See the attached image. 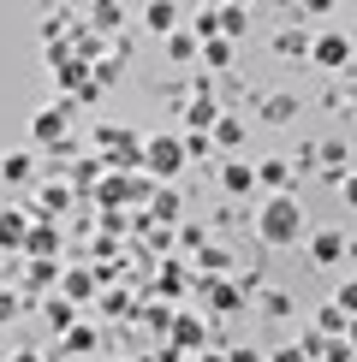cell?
<instances>
[{
	"label": "cell",
	"mask_w": 357,
	"mask_h": 362,
	"mask_svg": "<svg viewBox=\"0 0 357 362\" xmlns=\"http://www.w3.org/2000/svg\"><path fill=\"white\" fill-rule=\"evenodd\" d=\"M304 12H334V0H298Z\"/></svg>",
	"instance_id": "7bdbcfd3"
},
{
	"label": "cell",
	"mask_w": 357,
	"mask_h": 362,
	"mask_svg": "<svg viewBox=\"0 0 357 362\" xmlns=\"http://www.w3.org/2000/svg\"><path fill=\"white\" fill-rule=\"evenodd\" d=\"M60 351H96V327H78V321H72V327H66V344H60Z\"/></svg>",
	"instance_id": "484cf974"
},
{
	"label": "cell",
	"mask_w": 357,
	"mask_h": 362,
	"mask_svg": "<svg viewBox=\"0 0 357 362\" xmlns=\"http://www.w3.org/2000/svg\"><path fill=\"white\" fill-rule=\"evenodd\" d=\"M310 59H316V66H327V71H339V66L351 59V42L339 36V30H327V36L310 42Z\"/></svg>",
	"instance_id": "277c9868"
},
{
	"label": "cell",
	"mask_w": 357,
	"mask_h": 362,
	"mask_svg": "<svg viewBox=\"0 0 357 362\" xmlns=\"http://www.w3.org/2000/svg\"><path fill=\"white\" fill-rule=\"evenodd\" d=\"M89 24L96 30H119V0H89Z\"/></svg>",
	"instance_id": "7402d4cb"
},
{
	"label": "cell",
	"mask_w": 357,
	"mask_h": 362,
	"mask_svg": "<svg viewBox=\"0 0 357 362\" xmlns=\"http://www.w3.org/2000/svg\"><path fill=\"white\" fill-rule=\"evenodd\" d=\"M12 362H42V356L36 351H12Z\"/></svg>",
	"instance_id": "f6af8a7d"
},
{
	"label": "cell",
	"mask_w": 357,
	"mask_h": 362,
	"mask_svg": "<svg viewBox=\"0 0 357 362\" xmlns=\"http://www.w3.org/2000/svg\"><path fill=\"white\" fill-rule=\"evenodd\" d=\"M227 6H250V0H227Z\"/></svg>",
	"instance_id": "bcb514c9"
},
{
	"label": "cell",
	"mask_w": 357,
	"mask_h": 362,
	"mask_svg": "<svg viewBox=\"0 0 357 362\" xmlns=\"http://www.w3.org/2000/svg\"><path fill=\"white\" fill-rule=\"evenodd\" d=\"M203 42L191 36V30H167V59H197Z\"/></svg>",
	"instance_id": "d6986e66"
},
{
	"label": "cell",
	"mask_w": 357,
	"mask_h": 362,
	"mask_svg": "<svg viewBox=\"0 0 357 362\" xmlns=\"http://www.w3.org/2000/svg\"><path fill=\"white\" fill-rule=\"evenodd\" d=\"M197 267L203 274H227V250L220 244H197Z\"/></svg>",
	"instance_id": "d4e9b609"
},
{
	"label": "cell",
	"mask_w": 357,
	"mask_h": 362,
	"mask_svg": "<svg viewBox=\"0 0 357 362\" xmlns=\"http://www.w3.org/2000/svg\"><path fill=\"white\" fill-rule=\"evenodd\" d=\"M24 232H30V220L18 208H0V250H24Z\"/></svg>",
	"instance_id": "30bf717a"
},
{
	"label": "cell",
	"mask_w": 357,
	"mask_h": 362,
	"mask_svg": "<svg viewBox=\"0 0 357 362\" xmlns=\"http://www.w3.org/2000/svg\"><path fill=\"white\" fill-rule=\"evenodd\" d=\"M339 196H346V208H357V173H339Z\"/></svg>",
	"instance_id": "74e56055"
},
{
	"label": "cell",
	"mask_w": 357,
	"mask_h": 362,
	"mask_svg": "<svg viewBox=\"0 0 357 362\" xmlns=\"http://www.w3.org/2000/svg\"><path fill=\"white\" fill-rule=\"evenodd\" d=\"M185 119H191V131H208V125H215V119H220L215 95H208V83L197 89V101H191V107H185Z\"/></svg>",
	"instance_id": "7c38bea8"
},
{
	"label": "cell",
	"mask_w": 357,
	"mask_h": 362,
	"mask_svg": "<svg viewBox=\"0 0 357 362\" xmlns=\"http://www.w3.org/2000/svg\"><path fill=\"white\" fill-rule=\"evenodd\" d=\"M322 167L339 178V167H346V148H339V143H322Z\"/></svg>",
	"instance_id": "d6a6232c"
},
{
	"label": "cell",
	"mask_w": 357,
	"mask_h": 362,
	"mask_svg": "<svg viewBox=\"0 0 357 362\" xmlns=\"http://www.w3.org/2000/svg\"><path fill=\"white\" fill-rule=\"evenodd\" d=\"M220 190H232V196H244V190H256V173H250L244 160H227V167H220Z\"/></svg>",
	"instance_id": "4fadbf2b"
},
{
	"label": "cell",
	"mask_w": 357,
	"mask_h": 362,
	"mask_svg": "<svg viewBox=\"0 0 357 362\" xmlns=\"http://www.w3.org/2000/svg\"><path fill=\"white\" fill-rule=\"evenodd\" d=\"M60 285H66V291H60V297H72V303H84V297H89V291H96V279H89V274H84V267H72V274H66V279H60Z\"/></svg>",
	"instance_id": "44dd1931"
},
{
	"label": "cell",
	"mask_w": 357,
	"mask_h": 362,
	"mask_svg": "<svg viewBox=\"0 0 357 362\" xmlns=\"http://www.w3.org/2000/svg\"><path fill=\"white\" fill-rule=\"evenodd\" d=\"M256 173V185H268V190H286V160H262V167H250Z\"/></svg>",
	"instance_id": "cb8c5ba5"
},
{
	"label": "cell",
	"mask_w": 357,
	"mask_h": 362,
	"mask_svg": "<svg viewBox=\"0 0 357 362\" xmlns=\"http://www.w3.org/2000/svg\"><path fill=\"white\" fill-rule=\"evenodd\" d=\"M208 143L215 148H238L244 143V119H215V125H208Z\"/></svg>",
	"instance_id": "2e32d148"
},
{
	"label": "cell",
	"mask_w": 357,
	"mask_h": 362,
	"mask_svg": "<svg viewBox=\"0 0 357 362\" xmlns=\"http://www.w3.org/2000/svg\"><path fill=\"white\" fill-rule=\"evenodd\" d=\"M208 148H215V143H208V131H191V137H185V160H203Z\"/></svg>",
	"instance_id": "1f68e13d"
},
{
	"label": "cell",
	"mask_w": 357,
	"mask_h": 362,
	"mask_svg": "<svg viewBox=\"0 0 357 362\" xmlns=\"http://www.w3.org/2000/svg\"><path fill=\"white\" fill-rule=\"evenodd\" d=\"M208 6H227V0H208Z\"/></svg>",
	"instance_id": "7dc6e473"
},
{
	"label": "cell",
	"mask_w": 357,
	"mask_h": 362,
	"mask_svg": "<svg viewBox=\"0 0 357 362\" xmlns=\"http://www.w3.org/2000/svg\"><path fill=\"white\" fill-rule=\"evenodd\" d=\"M0 178H6V185H30V178H36V160L30 155H6L0 160Z\"/></svg>",
	"instance_id": "e0dca14e"
},
{
	"label": "cell",
	"mask_w": 357,
	"mask_h": 362,
	"mask_svg": "<svg viewBox=\"0 0 357 362\" xmlns=\"http://www.w3.org/2000/svg\"><path fill=\"white\" fill-rule=\"evenodd\" d=\"M334 303L346 309V315H357V279H351V285H339V291H334Z\"/></svg>",
	"instance_id": "8d00e7d4"
},
{
	"label": "cell",
	"mask_w": 357,
	"mask_h": 362,
	"mask_svg": "<svg viewBox=\"0 0 357 362\" xmlns=\"http://www.w3.org/2000/svg\"><path fill=\"white\" fill-rule=\"evenodd\" d=\"M178 214H185V202H178V190H167V185H155V196H149V220L173 226Z\"/></svg>",
	"instance_id": "9c48e42d"
},
{
	"label": "cell",
	"mask_w": 357,
	"mask_h": 362,
	"mask_svg": "<svg viewBox=\"0 0 357 362\" xmlns=\"http://www.w3.org/2000/svg\"><path fill=\"white\" fill-rule=\"evenodd\" d=\"M143 327H155V333H167V327H173V315L161 309V303H149V309H143Z\"/></svg>",
	"instance_id": "836d02e7"
},
{
	"label": "cell",
	"mask_w": 357,
	"mask_h": 362,
	"mask_svg": "<svg viewBox=\"0 0 357 362\" xmlns=\"http://www.w3.org/2000/svg\"><path fill=\"white\" fill-rule=\"evenodd\" d=\"M96 202H101V208H119V202H131V178L108 173V178H101V185H96Z\"/></svg>",
	"instance_id": "9a60e30c"
},
{
	"label": "cell",
	"mask_w": 357,
	"mask_h": 362,
	"mask_svg": "<svg viewBox=\"0 0 357 362\" xmlns=\"http://www.w3.org/2000/svg\"><path fill=\"white\" fill-rule=\"evenodd\" d=\"M155 291H161V297H173V291H178V267H173V262L161 267V279H155Z\"/></svg>",
	"instance_id": "d590c367"
},
{
	"label": "cell",
	"mask_w": 357,
	"mask_h": 362,
	"mask_svg": "<svg viewBox=\"0 0 357 362\" xmlns=\"http://www.w3.org/2000/svg\"><path fill=\"white\" fill-rule=\"evenodd\" d=\"M346 344H351V351H357V315H351V321H346Z\"/></svg>",
	"instance_id": "ee69618b"
},
{
	"label": "cell",
	"mask_w": 357,
	"mask_h": 362,
	"mask_svg": "<svg viewBox=\"0 0 357 362\" xmlns=\"http://www.w3.org/2000/svg\"><path fill=\"white\" fill-rule=\"evenodd\" d=\"M203 303H208V309H220V315H232V309H244V291H238L232 279L208 274V279H203Z\"/></svg>",
	"instance_id": "8992f818"
},
{
	"label": "cell",
	"mask_w": 357,
	"mask_h": 362,
	"mask_svg": "<svg viewBox=\"0 0 357 362\" xmlns=\"http://www.w3.org/2000/svg\"><path fill=\"white\" fill-rule=\"evenodd\" d=\"M197 54H203V59H208L215 71H227V66H232V36H208Z\"/></svg>",
	"instance_id": "ac0fdd59"
},
{
	"label": "cell",
	"mask_w": 357,
	"mask_h": 362,
	"mask_svg": "<svg viewBox=\"0 0 357 362\" xmlns=\"http://www.w3.org/2000/svg\"><path fill=\"white\" fill-rule=\"evenodd\" d=\"M351 113H357V101H351Z\"/></svg>",
	"instance_id": "c3c4849f"
},
{
	"label": "cell",
	"mask_w": 357,
	"mask_h": 362,
	"mask_svg": "<svg viewBox=\"0 0 357 362\" xmlns=\"http://www.w3.org/2000/svg\"><path fill=\"white\" fill-rule=\"evenodd\" d=\"M227 362H262L256 351H244V344H238V351H227Z\"/></svg>",
	"instance_id": "b9f144b4"
},
{
	"label": "cell",
	"mask_w": 357,
	"mask_h": 362,
	"mask_svg": "<svg viewBox=\"0 0 357 362\" xmlns=\"http://www.w3.org/2000/svg\"><path fill=\"white\" fill-rule=\"evenodd\" d=\"M96 143H101V155H108L119 173H125V167H143V148H137V137H131L125 125H101Z\"/></svg>",
	"instance_id": "3957f363"
},
{
	"label": "cell",
	"mask_w": 357,
	"mask_h": 362,
	"mask_svg": "<svg viewBox=\"0 0 357 362\" xmlns=\"http://www.w3.org/2000/svg\"><path fill=\"white\" fill-rule=\"evenodd\" d=\"M191 36H197V42L220 36V12H215V6H208V12H197V24H191Z\"/></svg>",
	"instance_id": "f1b7e54d"
},
{
	"label": "cell",
	"mask_w": 357,
	"mask_h": 362,
	"mask_svg": "<svg viewBox=\"0 0 357 362\" xmlns=\"http://www.w3.org/2000/svg\"><path fill=\"white\" fill-rule=\"evenodd\" d=\"M30 137H36L42 148H60L66 143V107H42L36 119H30Z\"/></svg>",
	"instance_id": "5b68a950"
},
{
	"label": "cell",
	"mask_w": 357,
	"mask_h": 362,
	"mask_svg": "<svg viewBox=\"0 0 357 362\" xmlns=\"http://www.w3.org/2000/svg\"><path fill=\"white\" fill-rule=\"evenodd\" d=\"M346 321H351L346 309H339V303H327V309L316 315V333H327V339H334V333H346Z\"/></svg>",
	"instance_id": "603a6c76"
},
{
	"label": "cell",
	"mask_w": 357,
	"mask_h": 362,
	"mask_svg": "<svg viewBox=\"0 0 357 362\" xmlns=\"http://www.w3.org/2000/svg\"><path fill=\"white\" fill-rule=\"evenodd\" d=\"M167 333H173V344H178V351H203V344H208V327L197 321V315H173V327H167Z\"/></svg>",
	"instance_id": "ba28073f"
},
{
	"label": "cell",
	"mask_w": 357,
	"mask_h": 362,
	"mask_svg": "<svg viewBox=\"0 0 357 362\" xmlns=\"http://www.w3.org/2000/svg\"><path fill=\"white\" fill-rule=\"evenodd\" d=\"M292 113H298V101H292V95H268V101H262V119H268V125H286Z\"/></svg>",
	"instance_id": "ffe728a7"
},
{
	"label": "cell",
	"mask_w": 357,
	"mask_h": 362,
	"mask_svg": "<svg viewBox=\"0 0 357 362\" xmlns=\"http://www.w3.org/2000/svg\"><path fill=\"white\" fill-rule=\"evenodd\" d=\"M274 362H304V351H298V344H280V351H274Z\"/></svg>",
	"instance_id": "60d3db41"
},
{
	"label": "cell",
	"mask_w": 357,
	"mask_h": 362,
	"mask_svg": "<svg viewBox=\"0 0 357 362\" xmlns=\"http://www.w3.org/2000/svg\"><path fill=\"white\" fill-rule=\"evenodd\" d=\"M346 244H351L346 232H316V238H310V262H322V267L346 262Z\"/></svg>",
	"instance_id": "52a82bcc"
},
{
	"label": "cell",
	"mask_w": 357,
	"mask_h": 362,
	"mask_svg": "<svg viewBox=\"0 0 357 362\" xmlns=\"http://www.w3.org/2000/svg\"><path fill=\"white\" fill-rule=\"evenodd\" d=\"M322 356H327V362H351V344H346V333L322 339Z\"/></svg>",
	"instance_id": "f546056e"
},
{
	"label": "cell",
	"mask_w": 357,
	"mask_h": 362,
	"mask_svg": "<svg viewBox=\"0 0 357 362\" xmlns=\"http://www.w3.org/2000/svg\"><path fill=\"white\" fill-rule=\"evenodd\" d=\"M12 315H18V297H12V291H0V321H12Z\"/></svg>",
	"instance_id": "ab89813d"
},
{
	"label": "cell",
	"mask_w": 357,
	"mask_h": 362,
	"mask_svg": "<svg viewBox=\"0 0 357 362\" xmlns=\"http://www.w3.org/2000/svg\"><path fill=\"white\" fill-rule=\"evenodd\" d=\"M48 321L60 327V333H66V327L78 321V309H72V297H48Z\"/></svg>",
	"instance_id": "83f0119b"
},
{
	"label": "cell",
	"mask_w": 357,
	"mask_h": 362,
	"mask_svg": "<svg viewBox=\"0 0 357 362\" xmlns=\"http://www.w3.org/2000/svg\"><path fill=\"white\" fill-rule=\"evenodd\" d=\"M244 30H250V12H244V6H227V12H220V36H244Z\"/></svg>",
	"instance_id": "4316f807"
},
{
	"label": "cell",
	"mask_w": 357,
	"mask_h": 362,
	"mask_svg": "<svg viewBox=\"0 0 357 362\" xmlns=\"http://www.w3.org/2000/svg\"><path fill=\"white\" fill-rule=\"evenodd\" d=\"M66 202H72L66 185H48V190H42V214H54V208H66Z\"/></svg>",
	"instance_id": "4dcf8cb0"
},
{
	"label": "cell",
	"mask_w": 357,
	"mask_h": 362,
	"mask_svg": "<svg viewBox=\"0 0 357 362\" xmlns=\"http://www.w3.org/2000/svg\"><path fill=\"white\" fill-rule=\"evenodd\" d=\"M143 24L155 30V36H167V30H178V6H173V0H149V6H143Z\"/></svg>",
	"instance_id": "8fae6325"
},
{
	"label": "cell",
	"mask_w": 357,
	"mask_h": 362,
	"mask_svg": "<svg viewBox=\"0 0 357 362\" xmlns=\"http://www.w3.org/2000/svg\"><path fill=\"white\" fill-rule=\"evenodd\" d=\"M280 54H286V59H304V54H310V36H280Z\"/></svg>",
	"instance_id": "e575fe53"
},
{
	"label": "cell",
	"mask_w": 357,
	"mask_h": 362,
	"mask_svg": "<svg viewBox=\"0 0 357 362\" xmlns=\"http://www.w3.org/2000/svg\"><path fill=\"white\" fill-rule=\"evenodd\" d=\"M108 315H131V297L125 291H108Z\"/></svg>",
	"instance_id": "f35d334b"
},
{
	"label": "cell",
	"mask_w": 357,
	"mask_h": 362,
	"mask_svg": "<svg viewBox=\"0 0 357 362\" xmlns=\"http://www.w3.org/2000/svg\"><path fill=\"white\" fill-rule=\"evenodd\" d=\"M24 250H30V255H60V232H54L48 220L30 226V232H24Z\"/></svg>",
	"instance_id": "5bb4252c"
},
{
	"label": "cell",
	"mask_w": 357,
	"mask_h": 362,
	"mask_svg": "<svg viewBox=\"0 0 357 362\" xmlns=\"http://www.w3.org/2000/svg\"><path fill=\"white\" fill-rule=\"evenodd\" d=\"M178 167H185V143L178 137H149L143 143V173L149 178H173Z\"/></svg>",
	"instance_id": "7a4b0ae2"
},
{
	"label": "cell",
	"mask_w": 357,
	"mask_h": 362,
	"mask_svg": "<svg viewBox=\"0 0 357 362\" xmlns=\"http://www.w3.org/2000/svg\"><path fill=\"white\" fill-rule=\"evenodd\" d=\"M298 232H304V202H298L292 190H274L256 208V238L280 250V244H298Z\"/></svg>",
	"instance_id": "6da1fadb"
}]
</instances>
